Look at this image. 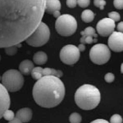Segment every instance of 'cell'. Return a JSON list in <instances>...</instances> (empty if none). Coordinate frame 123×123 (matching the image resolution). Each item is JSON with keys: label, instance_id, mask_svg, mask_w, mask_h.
Instances as JSON below:
<instances>
[{"label": "cell", "instance_id": "obj_34", "mask_svg": "<svg viewBox=\"0 0 123 123\" xmlns=\"http://www.w3.org/2000/svg\"><path fill=\"white\" fill-rule=\"evenodd\" d=\"M9 123H22V122H21L20 119H18L17 117H15L13 120H12V121H10Z\"/></svg>", "mask_w": 123, "mask_h": 123}, {"label": "cell", "instance_id": "obj_11", "mask_svg": "<svg viewBox=\"0 0 123 123\" xmlns=\"http://www.w3.org/2000/svg\"><path fill=\"white\" fill-rule=\"evenodd\" d=\"M10 96L8 91L0 83V119L3 117V114L10 107Z\"/></svg>", "mask_w": 123, "mask_h": 123}, {"label": "cell", "instance_id": "obj_16", "mask_svg": "<svg viewBox=\"0 0 123 123\" xmlns=\"http://www.w3.org/2000/svg\"><path fill=\"white\" fill-rule=\"evenodd\" d=\"M54 76L58 78H60L63 76V73L62 71L56 70L53 68H49V67H46V68H43L42 70V76Z\"/></svg>", "mask_w": 123, "mask_h": 123}, {"label": "cell", "instance_id": "obj_14", "mask_svg": "<svg viewBox=\"0 0 123 123\" xmlns=\"http://www.w3.org/2000/svg\"><path fill=\"white\" fill-rule=\"evenodd\" d=\"M35 68L34 63L31 60H24L20 63L19 65V70L22 75H30L31 74V71Z\"/></svg>", "mask_w": 123, "mask_h": 123}, {"label": "cell", "instance_id": "obj_7", "mask_svg": "<svg viewBox=\"0 0 123 123\" xmlns=\"http://www.w3.org/2000/svg\"><path fill=\"white\" fill-rule=\"evenodd\" d=\"M111 57V51L108 46L104 43L94 44L90 51V58L92 62L97 65L107 63Z\"/></svg>", "mask_w": 123, "mask_h": 123}, {"label": "cell", "instance_id": "obj_6", "mask_svg": "<svg viewBox=\"0 0 123 123\" xmlns=\"http://www.w3.org/2000/svg\"><path fill=\"white\" fill-rule=\"evenodd\" d=\"M49 37H50V31L49 26L44 22L41 21L38 28L25 40V42L31 46L41 47L49 41Z\"/></svg>", "mask_w": 123, "mask_h": 123}, {"label": "cell", "instance_id": "obj_8", "mask_svg": "<svg viewBox=\"0 0 123 123\" xmlns=\"http://www.w3.org/2000/svg\"><path fill=\"white\" fill-rule=\"evenodd\" d=\"M80 52L78 47L72 44L66 45L60 51V59L67 65H74L80 59Z\"/></svg>", "mask_w": 123, "mask_h": 123}, {"label": "cell", "instance_id": "obj_13", "mask_svg": "<svg viewBox=\"0 0 123 123\" xmlns=\"http://www.w3.org/2000/svg\"><path fill=\"white\" fill-rule=\"evenodd\" d=\"M61 3L59 0H46L45 12L49 14H53L57 11H60Z\"/></svg>", "mask_w": 123, "mask_h": 123}, {"label": "cell", "instance_id": "obj_24", "mask_svg": "<svg viewBox=\"0 0 123 123\" xmlns=\"http://www.w3.org/2000/svg\"><path fill=\"white\" fill-rule=\"evenodd\" d=\"M123 120L121 115L119 114H114L111 117L110 123H122Z\"/></svg>", "mask_w": 123, "mask_h": 123}, {"label": "cell", "instance_id": "obj_2", "mask_svg": "<svg viewBox=\"0 0 123 123\" xmlns=\"http://www.w3.org/2000/svg\"><path fill=\"white\" fill-rule=\"evenodd\" d=\"M32 94L34 99L39 106L50 108L61 104L65 97L66 89L60 78L46 76L35 82Z\"/></svg>", "mask_w": 123, "mask_h": 123}, {"label": "cell", "instance_id": "obj_22", "mask_svg": "<svg viewBox=\"0 0 123 123\" xmlns=\"http://www.w3.org/2000/svg\"><path fill=\"white\" fill-rule=\"evenodd\" d=\"M3 117L5 119V120H7V121H8V122H10V121H12V120H13L15 117H16V116H15V114H14V112H12V110H7L6 112H4V114H3Z\"/></svg>", "mask_w": 123, "mask_h": 123}, {"label": "cell", "instance_id": "obj_17", "mask_svg": "<svg viewBox=\"0 0 123 123\" xmlns=\"http://www.w3.org/2000/svg\"><path fill=\"white\" fill-rule=\"evenodd\" d=\"M81 19L84 22L89 23L91 22V21H94V13L91 10L86 9L85 10L84 12H82L81 13Z\"/></svg>", "mask_w": 123, "mask_h": 123}, {"label": "cell", "instance_id": "obj_37", "mask_svg": "<svg viewBox=\"0 0 123 123\" xmlns=\"http://www.w3.org/2000/svg\"><path fill=\"white\" fill-rule=\"evenodd\" d=\"M0 60H1V56H0Z\"/></svg>", "mask_w": 123, "mask_h": 123}, {"label": "cell", "instance_id": "obj_5", "mask_svg": "<svg viewBox=\"0 0 123 123\" xmlns=\"http://www.w3.org/2000/svg\"><path fill=\"white\" fill-rule=\"evenodd\" d=\"M55 29L62 36H71L76 32L77 21L74 17L69 14L61 15L55 22Z\"/></svg>", "mask_w": 123, "mask_h": 123}, {"label": "cell", "instance_id": "obj_9", "mask_svg": "<svg viewBox=\"0 0 123 123\" xmlns=\"http://www.w3.org/2000/svg\"><path fill=\"white\" fill-rule=\"evenodd\" d=\"M115 26H116V25H115L114 21H112L109 17L104 18L100 20L97 24V31L101 36L107 37L114 32Z\"/></svg>", "mask_w": 123, "mask_h": 123}, {"label": "cell", "instance_id": "obj_4", "mask_svg": "<svg viewBox=\"0 0 123 123\" xmlns=\"http://www.w3.org/2000/svg\"><path fill=\"white\" fill-rule=\"evenodd\" d=\"M2 84L8 92H17L24 84V77L21 71L12 69L5 71L2 76Z\"/></svg>", "mask_w": 123, "mask_h": 123}, {"label": "cell", "instance_id": "obj_33", "mask_svg": "<svg viewBox=\"0 0 123 123\" xmlns=\"http://www.w3.org/2000/svg\"><path fill=\"white\" fill-rule=\"evenodd\" d=\"M78 49L80 50V52H84L85 50V45L84 43H80V44L78 46Z\"/></svg>", "mask_w": 123, "mask_h": 123}, {"label": "cell", "instance_id": "obj_23", "mask_svg": "<svg viewBox=\"0 0 123 123\" xmlns=\"http://www.w3.org/2000/svg\"><path fill=\"white\" fill-rule=\"evenodd\" d=\"M94 37L91 36V35H87V36L83 35L80 38V43H84V44L88 43V44H90V43H94Z\"/></svg>", "mask_w": 123, "mask_h": 123}, {"label": "cell", "instance_id": "obj_32", "mask_svg": "<svg viewBox=\"0 0 123 123\" xmlns=\"http://www.w3.org/2000/svg\"><path fill=\"white\" fill-rule=\"evenodd\" d=\"M117 31H119V32L123 33V21H121V22L118 24L117 26Z\"/></svg>", "mask_w": 123, "mask_h": 123}, {"label": "cell", "instance_id": "obj_3", "mask_svg": "<svg viewBox=\"0 0 123 123\" xmlns=\"http://www.w3.org/2000/svg\"><path fill=\"white\" fill-rule=\"evenodd\" d=\"M101 94L97 87L85 84L77 89L75 93V101L77 106L83 110H92L100 103Z\"/></svg>", "mask_w": 123, "mask_h": 123}, {"label": "cell", "instance_id": "obj_12", "mask_svg": "<svg viewBox=\"0 0 123 123\" xmlns=\"http://www.w3.org/2000/svg\"><path fill=\"white\" fill-rule=\"evenodd\" d=\"M16 117L21 121L22 122H28L32 118V110L29 108H24L17 111Z\"/></svg>", "mask_w": 123, "mask_h": 123}, {"label": "cell", "instance_id": "obj_29", "mask_svg": "<svg viewBox=\"0 0 123 123\" xmlns=\"http://www.w3.org/2000/svg\"><path fill=\"white\" fill-rule=\"evenodd\" d=\"M113 5L117 9H123V0H113Z\"/></svg>", "mask_w": 123, "mask_h": 123}, {"label": "cell", "instance_id": "obj_31", "mask_svg": "<svg viewBox=\"0 0 123 123\" xmlns=\"http://www.w3.org/2000/svg\"><path fill=\"white\" fill-rule=\"evenodd\" d=\"M90 123H110V122H108V121L104 120V119H96V120L93 121Z\"/></svg>", "mask_w": 123, "mask_h": 123}, {"label": "cell", "instance_id": "obj_10", "mask_svg": "<svg viewBox=\"0 0 123 123\" xmlns=\"http://www.w3.org/2000/svg\"><path fill=\"white\" fill-rule=\"evenodd\" d=\"M108 48L114 52H122L123 51V33L119 31H114L109 36Z\"/></svg>", "mask_w": 123, "mask_h": 123}, {"label": "cell", "instance_id": "obj_19", "mask_svg": "<svg viewBox=\"0 0 123 123\" xmlns=\"http://www.w3.org/2000/svg\"><path fill=\"white\" fill-rule=\"evenodd\" d=\"M81 35H85V36H87V35H91V36H93L94 38H97V34L95 33V30L94 28H93V27L91 26H89L87 27V28H85L84 31H81L80 32Z\"/></svg>", "mask_w": 123, "mask_h": 123}, {"label": "cell", "instance_id": "obj_25", "mask_svg": "<svg viewBox=\"0 0 123 123\" xmlns=\"http://www.w3.org/2000/svg\"><path fill=\"white\" fill-rule=\"evenodd\" d=\"M108 17L110 19H112V21H114L115 22L116 21H119L121 19V16L118 12H111L108 13Z\"/></svg>", "mask_w": 123, "mask_h": 123}, {"label": "cell", "instance_id": "obj_1", "mask_svg": "<svg viewBox=\"0 0 123 123\" xmlns=\"http://www.w3.org/2000/svg\"><path fill=\"white\" fill-rule=\"evenodd\" d=\"M46 0H0V48L26 40L42 21Z\"/></svg>", "mask_w": 123, "mask_h": 123}, {"label": "cell", "instance_id": "obj_38", "mask_svg": "<svg viewBox=\"0 0 123 123\" xmlns=\"http://www.w3.org/2000/svg\"><path fill=\"white\" fill-rule=\"evenodd\" d=\"M0 79H1V78H0Z\"/></svg>", "mask_w": 123, "mask_h": 123}, {"label": "cell", "instance_id": "obj_20", "mask_svg": "<svg viewBox=\"0 0 123 123\" xmlns=\"http://www.w3.org/2000/svg\"><path fill=\"white\" fill-rule=\"evenodd\" d=\"M81 116L77 112H73L69 117V121L71 123H80L81 122Z\"/></svg>", "mask_w": 123, "mask_h": 123}, {"label": "cell", "instance_id": "obj_28", "mask_svg": "<svg viewBox=\"0 0 123 123\" xmlns=\"http://www.w3.org/2000/svg\"><path fill=\"white\" fill-rule=\"evenodd\" d=\"M104 80H105L106 82H108V83H112V81L115 80V76L112 74V73L108 72V73H107V74L105 75Z\"/></svg>", "mask_w": 123, "mask_h": 123}, {"label": "cell", "instance_id": "obj_26", "mask_svg": "<svg viewBox=\"0 0 123 123\" xmlns=\"http://www.w3.org/2000/svg\"><path fill=\"white\" fill-rule=\"evenodd\" d=\"M106 1L105 0H94V4L95 7H98L101 10H104L105 5H106Z\"/></svg>", "mask_w": 123, "mask_h": 123}, {"label": "cell", "instance_id": "obj_21", "mask_svg": "<svg viewBox=\"0 0 123 123\" xmlns=\"http://www.w3.org/2000/svg\"><path fill=\"white\" fill-rule=\"evenodd\" d=\"M17 47H21V44L19 43V45H14V46H11V47H7L5 48V53L6 54L9 55V56H12L15 55L17 52Z\"/></svg>", "mask_w": 123, "mask_h": 123}, {"label": "cell", "instance_id": "obj_35", "mask_svg": "<svg viewBox=\"0 0 123 123\" xmlns=\"http://www.w3.org/2000/svg\"><path fill=\"white\" fill-rule=\"evenodd\" d=\"M53 17H55V18H58V17H60V12H59V11H57V12H53Z\"/></svg>", "mask_w": 123, "mask_h": 123}, {"label": "cell", "instance_id": "obj_36", "mask_svg": "<svg viewBox=\"0 0 123 123\" xmlns=\"http://www.w3.org/2000/svg\"><path fill=\"white\" fill-rule=\"evenodd\" d=\"M121 72L123 74V62L122 63V65H121Z\"/></svg>", "mask_w": 123, "mask_h": 123}, {"label": "cell", "instance_id": "obj_18", "mask_svg": "<svg viewBox=\"0 0 123 123\" xmlns=\"http://www.w3.org/2000/svg\"><path fill=\"white\" fill-rule=\"evenodd\" d=\"M42 70L43 68L41 67H36L33 69L31 71V76L33 77V79L38 80L40 78H42Z\"/></svg>", "mask_w": 123, "mask_h": 123}, {"label": "cell", "instance_id": "obj_27", "mask_svg": "<svg viewBox=\"0 0 123 123\" xmlns=\"http://www.w3.org/2000/svg\"><path fill=\"white\" fill-rule=\"evenodd\" d=\"M90 3V0H77V4L80 6V7L85 8L87 7Z\"/></svg>", "mask_w": 123, "mask_h": 123}, {"label": "cell", "instance_id": "obj_30", "mask_svg": "<svg viewBox=\"0 0 123 123\" xmlns=\"http://www.w3.org/2000/svg\"><path fill=\"white\" fill-rule=\"evenodd\" d=\"M67 5L70 8H74L77 5V0H67Z\"/></svg>", "mask_w": 123, "mask_h": 123}, {"label": "cell", "instance_id": "obj_15", "mask_svg": "<svg viewBox=\"0 0 123 123\" xmlns=\"http://www.w3.org/2000/svg\"><path fill=\"white\" fill-rule=\"evenodd\" d=\"M33 61L35 64L41 66V65H43L46 63V62L48 61V56L44 52L39 51V52L35 53V55L33 57Z\"/></svg>", "mask_w": 123, "mask_h": 123}]
</instances>
